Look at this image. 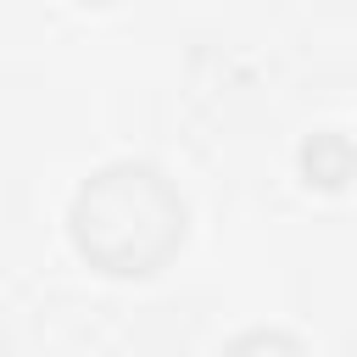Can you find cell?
<instances>
[{
    "mask_svg": "<svg viewBox=\"0 0 357 357\" xmlns=\"http://www.w3.org/2000/svg\"><path fill=\"white\" fill-rule=\"evenodd\" d=\"M67 223L100 273H156L184 240V201L156 167L112 162L73 195Z\"/></svg>",
    "mask_w": 357,
    "mask_h": 357,
    "instance_id": "1",
    "label": "cell"
},
{
    "mask_svg": "<svg viewBox=\"0 0 357 357\" xmlns=\"http://www.w3.org/2000/svg\"><path fill=\"white\" fill-rule=\"evenodd\" d=\"M301 167H307L312 184L335 190V184H346V178L357 173V151H351L346 134H312V139L301 145Z\"/></svg>",
    "mask_w": 357,
    "mask_h": 357,
    "instance_id": "2",
    "label": "cell"
},
{
    "mask_svg": "<svg viewBox=\"0 0 357 357\" xmlns=\"http://www.w3.org/2000/svg\"><path fill=\"white\" fill-rule=\"evenodd\" d=\"M223 357H307V346H301L296 335H279V329H251V335H240Z\"/></svg>",
    "mask_w": 357,
    "mask_h": 357,
    "instance_id": "3",
    "label": "cell"
}]
</instances>
